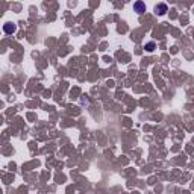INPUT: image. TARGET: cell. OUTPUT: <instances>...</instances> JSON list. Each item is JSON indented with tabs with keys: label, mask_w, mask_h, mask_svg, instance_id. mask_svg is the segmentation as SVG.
Here are the masks:
<instances>
[{
	"label": "cell",
	"mask_w": 194,
	"mask_h": 194,
	"mask_svg": "<svg viewBox=\"0 0 194 194\" xmlns=\"http://www.w3.org/2000/svg\"><path fill=\"white\" fill-rule=\"evenodd\" d=\"M134 11L138 12V14L146 12V3H143V2H135V3H134Z\"/></svg>",
	"instance_id": "1"
},
{
	"label": "cell",
	"mask_w": 194,
	"mask_h": 194,
	"mask_svg": "<svg viewBox=\"0 0 194 194\" xmlns=\"http://www.w3.org/2000/svg\"><path fill=\"white\" fill-rule=\"evenodd\" d=\"M155 12H156V14H159V15L165 14V12H167V5H164V3L158 5V6L155 8Z\"/></svg>",
	"instance_id": "2"
},
{
	"label": "cell",
	"mask_w": 194,
	"mask_h": 194,
	"mask_svg": "<svg viewBox=\"0 0 194 194\" xmlns=\"http://www.w3.org/2000/svg\"><path fill=\"white\" fill-rule=\"evenodd\" d=\"M3 29H5V32H6V33H12V32L15 30V26H14L12 23H6V24L3 26Z\"/></svg>",
	"instance_id": "3"
},
{
	"label": "cell",
	"mask_w": 194,
	"mask_h": 194,
	"mask_svg": "<svg viewBox=\"0 0 194 194\" xmlns=\"http://www.w3.org/2000/svg\"><path fill=\"white\" fill-rule=\"evenodd\" d=\"M153 47H155V44H153V43L147 44V50H149V52H152V50H153Z\"/></svg>",
	"instance_id": "4"
}]
</instances>
